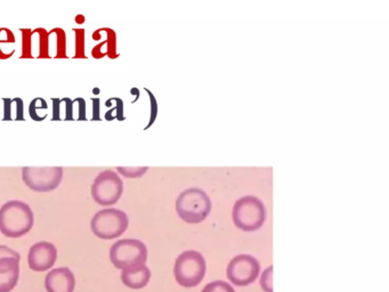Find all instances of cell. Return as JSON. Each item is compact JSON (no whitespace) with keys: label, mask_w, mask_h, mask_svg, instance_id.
<instances>
[{"label":"cell","mask_w":389,"mask_h":292,"mask_svg":"<svg viewBox=\"0 0 389 292\" xmlns=\"http://www.w3.org/2000/svg\"><path fill=\"white\" fill-rule=\"evenodd\" d=\"M33 213L25 202L12 200L0 208V232L6 238L17 239L31 231Z\"/></svg>","instance_id":"cell-1"},{"label":"cell","mask_w":389,"mask_h":292,"mask_svg":"<svg viewBox=\"0 0 389 292\" xmlns=\"http://www.w3.org/2000/svg\"><path fill=\"white\" fill-rule=\"evenodd\" d=\"M211 207L209 195L198 187L183 191L176 200V213L188 224L202 223L211 215Z\"/></svg>","instance_id":"cell-2"},{"label":"cell","mask_w":389,"mask_h":292,"mask_svg":"<svg viewBox=\"0 0 389 292\" xmlns=\"http://www.w3.org/2000/svg\"><path fill=\"white\" fill-rule=\"evenodd\" d=\"M232 220L234 225L243 232L258 231L266 220L265 204L257 197L245 195L234 204Z\"/></svg>","instance_id":"cell-3"},{"label":"cell","mask_w":389,"mask_h":292,"mask_svg":"<svg viewBox=\"0 0 389 292\" xmlns=\"http://www.w3.org/2000/svg\"><path fill=\"white\" fill-rule=\"evenodd\" d=\"M207 272V263L201 252L188 250L176 258L174 274L176 282L184 288L199 286Z\"/></svg>","instance_id":"cell-4"},{"label":"cell","mask_w":389,"mask_h":292,"mask_svg":"<svg viewBox=\"0 0 389 292\" xmlns=\"http://www.w3.org/2000/svg\"><path fill=\"white\" fill-rule=\"evenodd\" d=\"M129 225L128 216L125 211L107 208L95 214L91 222V231L103 240H112L123 236Z\"/></svg>","instance_id":"cell-5"},{"label":"cell","mask_w":389,"mask_h":292,"mask_svg":"<svg viewBox=\"0 0 389 292\" xmlns=\"http://www.w3.org/2000/svg\"><path fill=\"white\" fill-rule=\"evenodd\" d=\"M110 261L118 270L141 266L148 261V248L139 240H119L111 247Z\"/></svg>","instance_id":"cell-6"},{"label":"cell","mask_w":389,"mask_h":292,"mask_svg":"<svg viewBox=\"0 0 389 292\" xmlns=\"http://www.w3.org/2000/svg\"><path fill=\"white\" fill-rule=\"evenodd\" d=\"M123 192V179L113 170H105L98 174L91 186V197L94 201L104 207L113 206L119 201Z\"/></svg>","instance_id":"cell-7"},{"label":"cell","mask_w":389,"mask_h":292,"mask_svg":"<svg viewBox=\"0 0 389 292\" xmlns=\"http://www.w3.org/2000/svg\"><path fill=\"white\" fill-rule=\"evenodd\" d=\"M63 178L61 167H24L22 179L29 189L35 192H50L60 186Z\"/></svg>","instance_id":"cell-8"},{"label":"cell","mask_w":389,"mask_h":292,"mask_svg":"<svg viewBox=\"0 0 389 292\" xmlns=\"http://www.w3.org/2000/svg\"><path fill=\"white\" fill-rule=\"evenodd\" d=\"M226 274L234 286H248L261 274V265L251 254H238L229 261Z\"/></svg>","instance_id":"cell-9"},{"label":"cell","mask_w":389,"mask_h":292,"mask_svg":"<svg viewBox=\"0 0 389 292\" xmlns=\"http://www.w3.org/2000/svg\"><path fill=\"white\" fill-rule=\"evenodd\" d=\"M56 247L50 242H38L29 250V267L35 272H45L49 270L56 263Z\"/></svg>","instance_id":"cell-10"},{"label":"cell","mask_w":389,"mask_h":292,"mask_svg":"<svg viewBox=\"0 0 389 292\" xmlns=\"http://www.w3.org/2000/svg\"><path fill=\"white\" fill-rule=\"evenodd\" d=\"M75 286V275L68 267L50 270L45 279L47 292H73Z\"/></svg>","instance_id":"cell-11"},{"label":"cell","mask_w":389,"mask_h":292,"mask_svg":"<svg viewBox=\"0 0 389 292\" xmlns=\"http://www.w3.org/2000/svg\"><path fill=\"white\" fill-rule=\"evenodd\" d=\"M20 259L21 258H0V292L12 291L19 282Z\"/></svg>","instance_id":"cell-12"},{"label":"cell","mask_w":389,"mask_h":292,"mask_svg":"<svg viewBox=\"0 0 389 292\" xmlns=\"http://www.w3.org/2000/svg\"><path fill=\"white\" fill-rule=\"evenodd\" d=\"M151 279V270L146 265L130 267L123 270L121 281L125 286L130 289H143L148 286Z\"/></svg>","instance_id":"cell-13"},{"label":"cell","mask_w":389,"mask_h":292,"mask_svg":"<svg viewBox=\"0 0 389 292\" xmlns=\"http://www.w3.org/2000/svg\"><path fill=\"white\" fill-rule=\"evenodd\" d=\"M201 292H236L233 286L225 281H213L208 283Z\"/></svg>","instance_id":"cell-14"},{"label":"cell","mask_w":389,"mask_h":292,"mask_svg":"<svg viewBox=\"0 0 389 292\" xmlns=\"http://www.w3.org/2000/svg\"><path fill=\"white\" fill-rule=\"evenodd\" d=\"M261 288L264 292H273V266L267 267L261 274Z\"/></svg>","instance_id":"cell-15"},{"label":"cell","mask_w":389,"mask_h":292,"mask_svg":"<svg viewBox=\"0 0 389 292\" xmlns=\"http://www.w3.org/2000/svg\"><path fill=\"white\" fill-rule=\"evenodd\" d=\"M118 171L120 174H123V176L129 177V178H137V177H142L144 175L146 171H148V168L144 167V168H138V167H125V168H118Z\"/></svg>","instance_id":"cell-16"},{"label":"cell","mask_w":389,"mask_h":292,"mask_svg":"<svg viewBox=\"0 0 389 292\" xmlns=\"http://www.w3.org/2000/svg\"><path fill=\"white\" fill-rule=\"evenodd\" d=\"M3 257L21 258L20 257V254L8 248L6 245H0V258Z\"/></svg>","instance_id":"cell-17"},{"label":"cell","mask_w":389,"mask_h":292,"mask_svg":"<svg viewBox=\"0 0 389 292\" xmlns=\"http://www.w3.org/2000/svg\"><path fill=\"white\" fill-rule=\"evenodd\" d=\"M77 101H79V103H80V116H79V119L85 120V101L82 98H78Z\"/></svg>","instance_id":"cell-18"}]
</instances>
